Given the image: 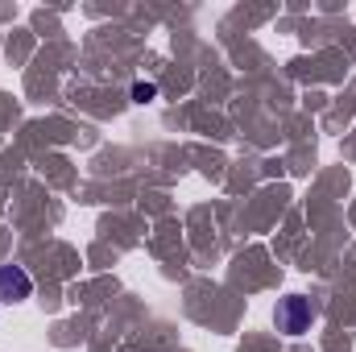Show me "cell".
Wrapping results in <instances>:
<instances>
[{"label":"cell","instance_id":"obj_3","mask_svg":"<svg viewBox=\"0 0 356 352\" xmlns=\"http://www.w3.org/2000/svg\"><path fill=\"white\" fill-rule=\"evenodd\" d=\"M154 95H158L154 83H145V79H141V83H133V99H141V104H145V99H154Z\"/></svg>","mask_w":356,"mask_h":352},{"label":"cell","instance_id":"obj_2","mask_svg":"<svg viewBox=\"0 0 356 352\" xmlns=\"http://www.w3.org/2000/svg\"><path fill=\"white\" fill-rule=\"evenodd\" d=\"M307 323H311V303L307 298H286L282 307H277V328L282 332H290V336H298V332H307Z\"/></svg>","mask_w":356,"mask_h":352},{"label":"cell","instance_id":"obj_1","mask_svg":"<svg viewBox=\"0 0 356 352\" xmlns=\"http://www.w3.org/2000/svg\"><path fill=\"white\" fill-rule=\"evenodd\" d=\"M33 294V282L21 265H0V303H21Z\"/></svg>","mask_w":356,"mask_h":352}]
</instances>
